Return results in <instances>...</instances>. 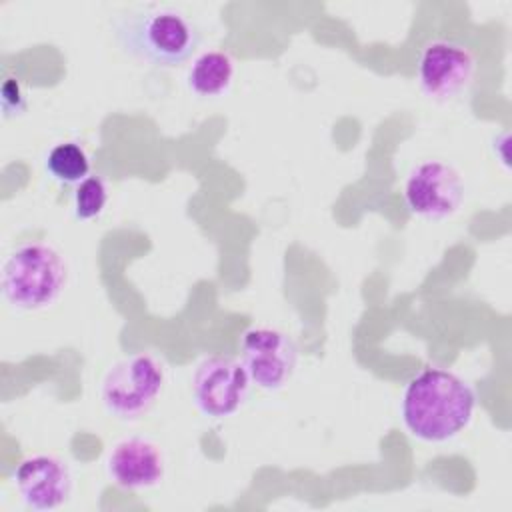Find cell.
<instances>
[{"label":"cell","instance_id":"cell-1","mask_svg":"<svg viewBox=\"0 0 512 512\" xmlns=\"http://www.w3.org/2000/svg\"><path fill=\"white\" fill-rule=\"evenodd\" d=\"M110 30L126 56L156 68L188 62L202 38L198 26L182 10L160 4L116 10Z\"/></svg>","mask_w":512,"mask_h":512},{"label":"cell","instance_id":"cell-2","mask_svg":"<svg viewBox=\"0 0 512 512\" xmlns=\"http://www.w3.org/2000/svg\"><path fill=\"white\" fill-rule=\"evenodd\" d=\"M476 394L458 374L428 366L404 388L402 422L422 442H446L472 420Z\"/></svg>","mask_w":512,"mask_h":512},{"label":"cell","instance_id":"cell-3","mask_svg":"<svg viewBox=\"0 0 512 512\" xmlns=\"http://www.w3.org/2000/svg\"><path fill=\"white\" fill-rule=\"evenodd\" d=\"M68 282V262L60 250L46 242L16 246L4 260L0 290L4 300L24 312L54 304Z\"/></svg>","mask_w":512,"mask_h":512},{"label":"cell","instance_id":"cell-4","mask_svg":"<svg viewBox=\"0 0 512 512\" xmlns=\"http://www.w3.org/2000/svg\"><path fill=\"white\" fill-rule=\"evenodd\" d=\"M162 386V364L152 354L138 352L118 360L106 370L100 384V400L110 416L136 420L154 406Z\"/></svg>","mask_w":512,"mask_h":512},{"label":"cell","instance_id":"cell-5","mask_svg":"<svg viewBox=\"0 0 512 512\" xmlns=\"http://www.w3.org/2000/svg\"><path fill=\"white\" fill-rule=\"evenodd\" d=\"M476 74L472 50L452 38L426 42L418 56V86L430 100L448 102L468 90Z\"/></svg>","mask_w":512,"mask_h":512},{"label":"cell","instance_id":"cell-6","mask_svg":"<svg viewBox=\"0 0 512 512\" xmlns=\"http://www.w3.org/2000/svg\"><path fill=\"white\" fill-rule=\"evenodd\" d=\"M250 386L242 362L212 354L198 362L192 376V398L206 418H228L246 400Z\"/></svg>","mask_w":512,"mask_h":512},{"label":"cell","instance_id":"cell-7","mask_svg":"<svg viewBox=\"0 0 512 512\" xmlns=\"http://www.w3.org/2000/svg\"><path fill=\"white\" fill-rule=\"evenodd\" d=\"M404 200L412 214L426 220H444L452 216L464 200L462 176L448 162L424 160L408 172Z\"/></svg>","mask_w":512,"mask_h":512},{"label":"cell","instance_id":"cell-8","mask_svg":"<svg viewBox=\"0 0 512 512\" xmlns=\"http://www.w3.org/2000/svg\"><path fill=\"white\" fill-rule=\"evenodd\" d=\"M240 354L250 382L262 390H280L292 378L298 360L294 340L274 328L248 330Z\"/></svg>","mask_w":512,"mask_h":512},{"label":"cell","instance_id":"cell-9","mask_svg":"<svg viewBox=\"0 0 512 512\" xmlns=\"http://www.w3.org/2000/svg\"><path fill=\"white\" fill-rule=\"evenodd\" d=\"M14 486L28 508L40 512L54 510L68 500L72 492V474L62 458L34 454L16 466Z\"/></svg>","mask_w":512,"mask_h":512},{"label":"cell","instance_id":"cell-10","mask_svg":"<svg viewBox=\"0 0 512 512\" xmlns=\"http://www.w3.org/2000/svg\"><path fill=\"white\" fill-rule=\"evenodd\" d=\"M166 462L162 450L140 436L118 440L106 458L108 478L124 490H148L162 482Z\"/></svg>","mask_w":512,"mask_h":512},{"label":"cell","instance_id":"cell-11","mask_svg":"<svg viewBox=\"0 0 512 512\" xmlns=\"http://www.w3.org/2000/svg\"><path fill=\"white\" fill-rule=\"evenodd\" d=\"M234 80V60L228 52L206 50L194 58L188 68L186 84L202 98H216L224 94Z\"/></svg>","mask_w":512,"mask_h":512},{"label":"cell","instance_id":"cell-12","mask_svg":"<svg viewBox=\"0 0 512 512\" xmlns=\"http://www.w3.org/2000/svg\"><path fill=\"white\" fill-rule=\"evenodd\" d=\"M48 176L60 184H80L90 174V158L76 142H60L44 158Z\"/></svg>","mask_w":512,"mask_h":512},{"label":"cell","instance_id":"cell-13","mask_svg":"<svg viewBox=\"0 0 512 512\" xmlns=\"http://www.w3.org/2000/svg\"><path fill=\"white\" fill-rule=\"evenodd\" d=\"M108 202V186L102 176H88L74 188L72 208L76 220H92L102 214Z\"/></svg>","mask_w":512,"mask_h":512},{"label":"cell","instance_id":"cell-14","mask_svg":"<svg viewBox=\"0 0 512 512\" xmlns=\"http://www.w3.org/2000/svg\"><path fill=\"white\" fill-rule=\"evenodd\" d=\"M0 102H2V114L4 118H14L26 112L28 102L24 96V90L16 78H6L0 90Z\"/></svg>","mask_w":512,"mask_h":512}]
</instances>
